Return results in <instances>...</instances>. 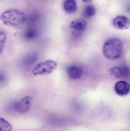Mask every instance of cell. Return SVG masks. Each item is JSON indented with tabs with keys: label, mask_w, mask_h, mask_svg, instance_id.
Returning a JSON list of instances; mask_svg holds the SVG:
<instances>
[{
	"label": "cell",
	"mask_w": 130,
	"mask_h": 131,
	"mask_svg": "<svg viewBox=\"0 0 130 131\" xmlns=\"http://www.w3.org/2000/svg\"><path fill=\"white\" fill-rule=\"evenodd\" d=\"M1 21L7 26L18 27L27 21L26 15L18 9H8L0 15Z\"/></svg>",
	"instance_id": "cell-1"
},
{
	"label": "cell",
	"mask_w": 130,
	"mask_h": 131,
	"mask_svg": "<svg viewBox=\"0 0 130 131\" xmlns=\"http://www.w3.org/2000/svg\"><path fill=\"white\" fill-rule=\"evenodd\" d=\"M123 51V43L119 38L107 40L103 47V53L105 57L110 60H116L121 57Z\"/></svg>",
	"instance_id": "cell-2"
},
{
	"label": "cell",
	"mask_w": 130,
	"mask_h": 131,
	"mask_svg": "<svg viewBox=\"0 0 130 131\" xmlns=\"http://www.w3.org/2000/svg\"><path fill=\"white\" fill-rule=\"evenodd\" d=\"M57 63L52 60L41 62L36 66L32 70L33 75H46L52 73L56 68Z\"/></svg>",
	"instance_id": "cell-3"
},
{
	"label": "cell",
	"mask_w": 130,
	"mask_h": 131,
	"mask_svg": "<svg viewBox=\"0 0 130 131\" xmlns=\"http://www.w3.org/2000/svg\"><path fill=\"white\" fill-rule=\"evenodd\" d=\"M31 103L32 98L28 95L15 101L13 104V108L18 114H25L29 111Z\"/></svg>",
	"instance_id": "cell-4"
},
{
	"label": "cell",
	"mask_w": 130,
	"mask_h": 131,
	"mask_svg": "<svg viewBox=\"0 0 130 131\" xmlns=\"http://www.w3.org/2000/svg\"><path fill=\"white\" fill-rule=\"evenodd\" d=\"M109 72L115 78H128L129 75V68L127 66H114L110 69Z\"/></svg>",
	"instance_id": "cell-5"
},
{
	"label": "cell",
	"mask_w": 130,
	"mask_h": 131,
	"mask_svg": "<svg viewBox=\"0 0 130 131\" xmlns=\"http://www.w3.org/2000/svg\"><path fill=\"white\" fill-rule=\"evenodd\" d=\"M113 24L114 27L120 30H126L129 28L130 21L129 19L123 15L116 16L113 20Z\"/></svg>",
	"instance_id": "cell-6"
},
{
	"label": "cell",
	"mask_w": 130,
	"mask_h": 131,
	"mask_svg": "<svg viewBox=\"0 0 130 131\" xmlns=\"http://www.w3.org/2000/svg\"><path fill=\"white\" fill-rule=\"evenodd\" d=\"M115 92L120 96H126L129 93V84L123 80L117 82L114 85Z\"/></svg>",
	"instance_id": "cell-7"
},
{
	"label": "cell",
	"mask_w": 130,
	"mask_h": 131,
	"mask_svg": "<svg viewBox=\"0 0 130 131\" xmlns=\"http://www.w3.org/2000/svg\"><path fill=\"white\" fill-rule=\"evenodd\" d=\"M67 74L71 79H80L82 77L83 71L81 67L75 65H72L67 68Z\"/></svg>",
	"instance_id": "cell-8"
},
{
	"label": "cell",
	"mask_w": 130,
	"mask_h": 131,
	"mask_svg": "<svg viewBox=\"0 0 130 131\" xmlns=\"http://www.w3.org/2000/svg\"><path fill=\"white\" fill-rule=\"evenodd\" d=\"M86 27H87V22L83 18L75 19L71 22L69 25V28L76 32H81L85 31Z\"/></svg>",
	"instance_id": "cell-9"
},
{
	"label": "cell",
	"mask_w": 130,
	"mask_h": 131,
	"mask_svg": "<svg viewBox=\"0 0 130 131\" xmlns=\"http://www.w3.org/2000/svg\"><path fill=\"white\" fill-rule=\"evenodd\" d=\"M63 5L67 13H74L77 9V3L75 0H65Z\"/></svg>",
	"instance_id": "cell-10"
},
{
	"label": "cell",
	"mask_w": 130,
	"mask_h": 131,
	"mask_svg": "<svg viewBox=\"0 0 130 131\" xmlns=\"http://www.w3.org/2000/svg\"><path fill=\"white\" fill-rule=\"evenodd\" d=\"M38 59V56L36 53H31L27 55L22 60V65L25 67H29L33 65Z\"/></svg>",
	"instance_id": "cell-11"
},
{
	"label": "cell",
	"mask_w": 130,
	"mask_h": 131,
	"mask_svg": "<svg viewBox=\"0 0 130 131\" xmlns=\"http://www.w3.org/2000/svg\"><path fill=\"white\" fill-rule=\"evenodd\" d=\"M37 36H38V31L33 26H30L29 28H28L24 33V37L26 40H33Z\"/></svg>",
	"instance_id": "cell-12"
},
{
	"label": "cell",
	"mask_w": 130,
	"mask_h": 131,
	"mask_svg": "<svg viewBox=\"0 0 130 131\" xmlns=\"http://www.w3.org/2000/svg\"><path fill=\"white\" fill-rule=\"evenodd\" d=\"M96 13L95 7L92 5H88L85 8L84 10V15L87 18H91L93 17Z\"/></svg>",
	"instance_id": "cell-13"
},
{
	"label": "cell",
	"mask_w": 130,
	"mask_h": 131,
	"mask_svg": "<svg viewBox=\"0 0 130 131\" xmlns=\"http://www.w3.org/2000/svg\"><path fill=\"white\" fill-rule=\"evenodd\" d=\"M12 127L5 118L0 117V131H11Z\"/></svg>",
	"instance_id": "cell-14"
},
{
	"label": "cell",
	"mask_w": 130,
	"mask_h": 131,
	"mask_svg": "<svg viewBox=\"0 0 130 131\" xmlns=\"http://www.w3.org/2000/svg\"><path fill=\"white\" fill-rule=\"evenodd\" d=\"M6 34L3 31H0V54L2 53L5 49V43H6Z\"/></svg>",
	"instance_id": "cell-15"
},
{
	"label": "cell",
	"mask_w": 130,
	"mask_h": 131,
	"mask_svg": "<svg viewBox=\"0 0 130 131\" xmlns=\"http://www.w3.org/2000/svg\"><path fill=\"white\" fill-rule=\"evenodd\" d=\"M38 20H39V15L37 14V13L31 14L28 18L27 17V21H28V22L31 25V26H32L34 24H36Z\"/></svg>",
	"instance_id": "cell-16"
},
{
	"label": "cell",
	"mask_w": 130,
	"mask_h": 131,
	"mask_svg": "<svg viewBox=\"0 0 130 131\" xmlns=\"http://www.w3.org/2000/svg\"><path fill=\"white\" fill-rule=\"evenodd\" d=\"M5 76L4 73L2 72H0V83L1 82H3L4 80H5Z\"/></svg>",
	"instance_id": "cell-17"
},
{
	"label": "cell",
	"mask_w": 130,
	"mask_h": 131,
	"mask_svg": "<svg viewBox=\"0 0 130 131\" xmlns=\"http://www.w3.org/2000/svg\"><path fill=\"white\" fill-rule=\"evenodd\" d=\"M82 2H85V3H89V2H91L92 0H81Z\"/></svg>",
	"instance_id": "cell-18"
}]
</instances>
